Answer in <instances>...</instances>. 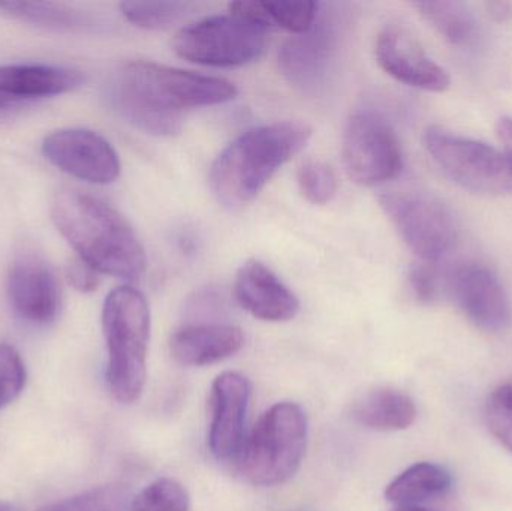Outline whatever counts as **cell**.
Masks as SVG:
<instances>
[{
	"label": "cell",
	"mask_w": 512,
	"mask_h": 511,
	"mask_svg": "<svg viewBox=\"0 0 512 511\" xmlns=\"http://www.w3.org/2000/svg\"><path fill=\"white\" fill-rule=\"evenodd\" d=\"M128 504V488L120 483H111L63 498L36 511H125Z\"/></svg>",
	"instance_id": "cb8c5ba5"
},
{
	"label": "cell",
	"mask_w": 512,
	"mask_h": 511,
	"mask_svg": "<svg viewBox=\"0 0 512 511\" xmlns=\"http://www.w3.org/2000/svg\"><path fill=\"white\" fill-rule=\"evenodd\" d=\"M310 138L312 129L301 122H274L248 129L213 162V194L227 209H243L283 165L306 149Z\"/></svg>",
	"instance_id": "3957f363"
},
{
	"label": "cell",
	"mask_w": 512,
	"mask_h": 511,
	"mask_svg": "<svg viewBox=\"0 0 512 511\" xmlns=\"http://www.w3.org/2000/svg\"><path fill=\"white\" fill-rule=\"evenodd\" d=\"M486 419L493 437L512 453V383L499 386L490 395Z\"/></svg>",
	"instance_id": "f1b7e54d"
},
{
	"label": "cell",
	"mask_w": 512,
	"mask_h": 511,
	"mask_svg": "<svg viewBox=\"0 0 512 511\" xmlns=\"http://www.w3.org/2000/svg\"><path fill=\"white\" fill-rule=\"evenodd\" d=\"M265 47L267 27L231 12L183 27L173 39L177 56L213 68L248 65L264 54Z\"/></svg>",
	"instance_id": "8992f818"
},
{
	"label": "cell",
	"mask_w": 512,
	"mask_h": 511,
	"mask_svg": "<svg viewBox=\"0 0 512 511\" xmlns=\"http://www.w3.org/2000/svg\"><path fill=\"white\" fill-rule=\"evenodd\" d=\"M424 144L433 161L463 189L487 197L512 194V167L496 147L430 126Z\"/></svg>",
	"instance_id": "52a82bcc"
},
{
	"label": "cell",
	"mask_w": 512,
	"mask_h": 511,
	"mask_svg": "<svg viewBox=\"0 0 512 511\" xmlns=\"http://www.w3.org/2000/svg\"><path fill=\"white\" fill-rule=\"evenodd\" d=\"M234 297L252 317L268 323H285L300 311L297 296L270 267L258 260L246 261L240 267L234 282Z\"/></svg>",
	"instance_id": "e0dca14e"
},
{
	"label": "cell",
	"mask_w": 512,
	"mask_h": 511,
	"mask_svg": "<svg viewBox=\"0 0 512 511\" xmlns=\"http://www.w3.org/2000/svg\"><path fill=\"white\" fill-rule=\"evenodd\" d=\"M245 345L242 330L230 324H189L174 333L170 348L174 359L185 366L224 362Z\"/></svg>",
	"instance_id": "ac0fdd59"
},
{
	"label": "cell",
	"mask_w": 512,
	"mask_h": 511,
	"mask_svg": "<svg viewBox=\"0 0 512 511\" xmlns=\"http://www.w3.org/2000/svg\"><path fill=\"white\" fill-rule=\"evenodd\" d=\"M379 204L423 263H438L456 246V221L441 201L411 192H388L379 197Z\"/></svg>",
	"instance_id": "ba28073f"
},
{
	"label": "cell",
	"mask_w": 512,
	"mask_h": 511,
	"mask_svg": "<svg viewBox=\"0 0 512 511\" xmlns=\"http://www.w3.org/2000/svg\"><path fill=\"white\" fill-rule=\"evenodd\" d=\"M236 96L237 87L225 78L146 60L126 63L105 86V98L117 116L158 137L180 132L185 111L225 104Z\"/></svg>",
	"instance_id": "6da1fadb"
},
{
	"label": "cell",
	"mask_w": 512,
	"mask_h": 511,
	"mask_svg": "<svg viewBox=\"0 0 512 511\" xmlns=\"http://www.w3.org/2000/svg\"><path fill=\"white\" fill-rule=\"evenodd\" d=\"M375 53L379 66L406 86L435 93L450 87L448 72L402 27H384L376 39Z\"/></svg>",
	"instance_id": "5bb4252c"
},
{
	"label": "cell",
	"mask_w": 512,
	"mask_h": 511,
	"mask_svg": "<svg viewBox=\"0 0 512 511\" xmlns=\"http://www.w3.org/2000/svg\"><path fill=\"white\" fill-rule=\"evenodd\" d=\"M486 11L490 17L498 23H510L512 21V2L505 0H496V2H486Z\"/></svg>",
	"instance_id": "1f68e13d"
},
{
	"label": "cell",
	"mask_w": 512,
	"mask_h": 511,
	"mask_svg": "<svg viewBox=\"0 0 512 511\" xmlns=\"http://www.w3.org/2000/svg\"><path fill=\"white\" fill-rule=\"evenodd\" d=\"M0 12L54 32H78L93 26L92 18L74 6L54 2H0Z\"/></svg>",
	"instance_id": "44dd1931"
},
{
	"label": "cell",
	"mask_w": 512,
	"mask_h": 511,
	"mask_svg": "<svg viewBox=\"0 0 512 511\" xmlns=\"http://www.w3.org/2000/svg\"><path fill=\"white\" fill-rule=\"evenodd\" d=\"M307 417L294 402H279L256 423L240 453L239 468L251 485L271 488L288 482L303 461Z\"/></svg>",
	"instance_id": "5b68a950"
},
{
	"label": "cell",
	"mask_w": 512,
	"mask_h": 511,
	"mask_svg": "<svg viewBox=\"0 0 512 511\" xmlns=\"http://www.w3.org/2000/svg\"><path fill=\"white\" fill-rule=\"evenodd\" d=\"M102 329L107 344L108 390L119 404H134L147 378L150 308L144 294L132 287L111 291L102 309Z\"/></svg>",
	"instance_id": "277c9868"
},
{
	"label": "cell",
	"mask_w": 512,
	"mask_h": 511,
	"mask_svg": "<svg viewBox=\"0 0 512 511\" xmlns=\"http://www.w3.org/2000/svg\"><path fill=\"white\" fill-rule=\"evenodd\" d=\"M27 371L12 345L0 344V411L11 405L26 387Z\"/></svg>",
	"instance_id": "83f0119b"
},
{
	"label": "cell",
	"mask_w": 512,
	"mask_h": 511,
	"mask_svg": "<svg viewBox=\"0 0 512 511\" xmlns=\"http://www.w3.org/2000/svg\"><path fill=\"white\" fill-rule=\"evenodd\" d=\"M298 188L309 203L324 206L337 192V177L333 168L322 161H307L297 174Z\"/></svg>",
	"instance_id": "4316f807"
},
{
	"label": "cell",
	"mask_w": 512,
	"mask_h": 511,
	"mask_svg": "<svg viewBox=\"0 0 512 511\" xmlns=\"http://www.w3.org/2000/svg\"><path fill=\"white\" fill-rule=\"evenodd\" d=\"M57 231L80 260L104 275L137 281L147 255L129 222L114 207L77 189H62L51 201Z\"/></svg>",
	"instance_id": "7a4b0ae2"
},
{
	"label": "cell",
	"mask_w": 512,
	"mask_h": 511,
	"mask_svg": "<svg viewBox=\"0 0 512 511\" xmlns=\"http://www.w3.org/2000/svg\"><path fill=\"white\" fill-rule=\"evenodd\" d=\"M498 135L504 147L505 156L512 167V117H502L498 123Z\"/></svg>",
	"instance_id": "d6a6232c"
},
{
	"label": "cell",
	"mask_w": 512,
	"mask_h": 511,
	"mask_svg": "<svg viewBox=\"0 0 512 511\" xmlns=\"http://www.w3.org/2000/svg\"><path fill=\"white\" fill-rule=\"evenodd\" d=\"M342 8L319 12L312 29L294 36L279 51L283 77L301 92L318 93L330 80L345 30Z\"/></svg>",
	"instance_id": "9c48e42d"
},
{
	"label": "cell",
	"mask_w": 512,
	"mask_h": 511,
	"mask_svg": "<svg viewBox=\"0 0 512 511\" xmlns=\"http://www.w3.org/2000/svg\"><path fill=\"white\" fill-rule=\"evenodd\" d=\"M354 419L375 431H403L417 419V407L406 393L381 387L367 393L355 404Z\"/></svg>",
	"instance_id": "d6986e66"
},
{
	"label": "cell",
	"mask_w": 512,
	"mask_h": 511,
	"mask_svg": "<svg viewBox=\"0 0 512 511\" xmlns=\"http://www.w3.org/2000/svg\"><path fill=\"white\" fill-rule=\"evenodd\" d=\"M189 506L191 500L182 483L159 479L138 494L129 511H189Z\"/></svg>",
	"instance_id": "d4e9b609"
},
{
	"label": "cell",
	"mask_w": 512,
	"mask_h": 511,
	"mask_svg": "<svg viewBox=\"0 0 512 511\" xmlns=\"http://www.w3.org/2000/svg\"><path fill=\"white\" fill-rule=\"evenodd\" d=\"M394 511H429V510L423 509V507L408 506V507H397V510H394Z\"/></svg>",
	"instance_id": "836d02e7"
},
{
	"label": "cell",
	"mask_w": 512,
	"mask_h": 511,
	"mask_svg": "<svg viewBox=\"0 0 512 511\" xmlns=\"http://www.w3.org/2000/svg\"><path fill=\"white\" fill-rule=\"evenodd\" d=\"M42 155L63 173L92 185H110L119 179L122 170L110 141L90 129L51 132L42 141Z\"/></svg>",
	"instance_id": "8fae6325"
},
{
	"label": "cell",
	"mask_w": 512,
	"mask_h": 511,
	"mask_svg": "<svg viewBox=\"0 0 512 511\" xmlns=\"http://www.w3.org/2000/svg\"><path fill=\"white\" fill-rule=\"evenodd\" d=\"M251 383L240 372L228 371L212 384L209 447L218 461L239 459L245 446L246 414Z\"/></svg>",
	"instance_id": "4fadbf2b"
},
{
	"label": "cell",
	"mask_w": 512,
	"mask_h": 511,
	"mask_svg": "<svg viewBox=\"0 0 512 511\" xmlns=\"http://www.w3.org/2000/svg\"><path fill=\"white\" fill-rule=\"evenodd\" d=\"M424 20L453 45L472 44L477 38V18L471 6L457 0L415 3Z\"/></svg>",
	"instance_id": "7402d4cb"
},
{
	"label": "cell",
	"mask_w": 512,
	"mask_h": 511,
	"mask_svg": "<svg viewBox=\"0 0 512 511\" xmlns=\"http://www.w3.org/2000/svg\"><path fill=\"white\" fill-rule=\"evenodd\" d=\"M0 511H17L12 504L6 503V501H0Z\"/></svg>",
	"instance_id": "e575fe53"
},
{
	"label": "cell",
	"mask_w": 512,
	"mask_h": 511,
	"mask_svg": "<svg viewBox=\"0 0 512 511\" xmlns=\"http://www.w3.org/2000/svg\"><path fill=\"white\" fill-rule=\"evenodd\" d=\"M6 293L21 320L47 326L56 320L62 306L59 281L39 255L24 252L9 267Z\"/></svg>",
	"instance_id": "7c38bea8"
},
{
	"label": "cell",
	"mask_w": 512,
	"mask_h": 511,
	"mask_svg": "<svg viewBox=\"0 0 512 511\" xmlns=\"http://www.w3.org/2000/svg\"><path fill=\"white\" fill-rule=\"evenodd\" d=\"M66 279L69 285L80 293H93L98 290L99 276L98 272L83 260L72 261L66 266Z\"/></svg>",
	"instance_id": "4dcf8cb0"
},
{
	"label": "cell",
	"mask_w": 512,
	"mask_h": 511,
	"mask_svg": "<svg viewBox=\"0 0 512 511\" xmlns=\"http://www.w3.org/2000/svg\"><path fill=\"white\" fill-rule=\"evenodd\" d=\"M451 488V476L444 468L430 462H420L397 476L387 486L385 497L399 507L415 506L441 497Z\"/></svg>",
	"instance_id": "ffe728a7"
},
{
	"label": "cell",
	"mask_w": 512,
	"mask_h": 511,
	"mask_svg": "<svg viewBox=\"0 0 512 511\" xmlns=\"http://www.w3.org/2000/svg\"><path fill=\"white\" fill-rule=\"evenodd\" d=\"M342 150L346 171L358 185H381L402 171V149L396 132L373 111L352 114L343 134Z\"/></svg>",
	"instance_id": "30bf717a"
},
{
	"label": "cell",
	"mask_w": 512,
	"mask_h": 511,
	"mask_svg": "<svg viewBox=\"0 0 512 511\" xmlns=\"http://www.w3.org/2000/svg\"><path fill=\"white\" fill-rule=\"evenodd\" d=\"M197 8L191 2H123L120 11L123 17L147 30H161L173 26Z\"/></svg>",
	"instance_id": "603a6c76"
},
{
	"label": "cell",
	"mask_w": 512,
	"mask_h": 511,
	"mask_svg": "<svg viewBox=\"0 0 512 511\" xmlns=\"http://www.w3.org/2000/svg\"><path fill=\"white\" fill-rule=\"evenodd\" d=\"M84 75L65 66L15 63L0 66V117L32 102L63 95L83 86Z\"/></svg>",
	"instance_id": "9a60e30c"
},
{
	"label": "cell",
	"mask_w": 512,
	"mask_h": 511,
	"mask_svg": "<svg viewBox=\"0 0 512 511\" xmlns=\"http://www.w3.org/2000/svg\"><path fill=\"white\" fill-rule=\"evenodd\" d=\"M454 302L469 320L486 330L499 332L510 323V303L498 276L484 264H465L450 279Z\"/></svg>",
	"instance_id": "2e32d148"
},
{
	"label": "cell",
	"mask_w": 512,
	"mask_h": 511,
	"mask_svg": "<svg viewBox=\"0 0 512 511\" xmlns=\"http://www.w3.org/2000/svg\"><path fill=\"white\" fill-rule=\"evenodd\" d=\"M409 285L420 302L432 303L438 299L439 278L438 273L433 269V264H415L409 272Z\"/></svg>",
	"instance_id": "f546056e"
},
{
	"label": "cell",
	"mask_w": 512,
	"mask_h": 511,
	"mask_svg": "<svg viewBox=\"0 0 512 511\" xmlns=\"http://www.w3.org/2000/svg\"><path fill=\"white\" fill-rule=\"evenodd\" d=\"M267 26H279L301 35L312 29L319 14L316 2H262Z\"/></svg>",
	"instance_id": "484cf974"
}]
</instances>
